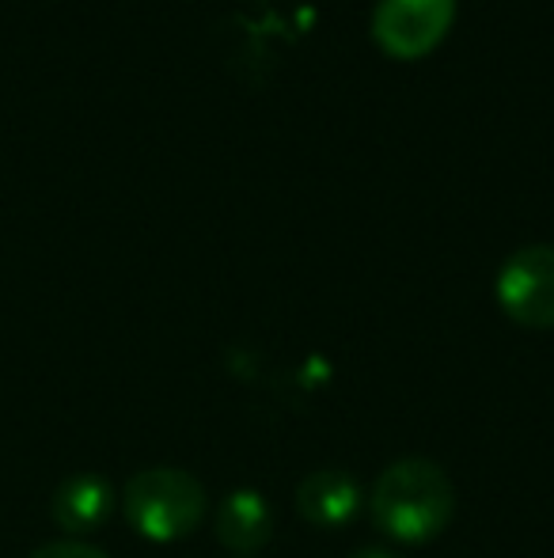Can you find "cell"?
Instances as JSON below:
<instances>
[{
    "label": "cell",
    "mask_w": 554,
    "mask_h": 558,
    "mask_svg": "<svg viewBox=\"0 0 554 558\" xmlns=\"http://www.w3.org/2000/svg\"><path fill=\"white\" fill-rule=\"evenodd\" d=\"M114 506H119V494L103 475H73L53 490L50 517L61 532L76 539L103 529L111 521Z\"/></svg>",
    "instance_id": "cell-6"
},
{
    "label": "cell",
    "mask_w": 554,
    "mask_h": 558,
    "mask_svg": "<svg viewBox=\"0 0 554 558\" xmlns=\"http://www.w3.org/2000/svg\"><path fill=\"white\" fill-rule=\"evenodd\" d=\"M372 521L395 544H426L441 536L456 513V486L441 463L407 456L380 471L372 486Z\"/></svg>",
    "instance_id": "cell-1"
},
{
    "label": "cell",
    "mask_w": 554,
    "mask_h": 558,
    "mask_svg": "<svg viewBox=\"0 0 554 558\" xmlns=\"http://www.w3.org/2000/svg\"><path fill=\"white\" fill-rule=\"evenodd\" d=\"M206 486L183 468H145L122 490V513L137 536L175 544L206 521Z\"/></svg>",
    "instance_id": "cell-2"
},
{
    "label": "cell",
    "mask_w": 554,
    "mask_h": 558,
    "mask_svg": "<svg viewBox=\"0 0 554 558\" xmlns=\"http://www.w3.org/2000/svg\"><path fill=\"white\" fill-rule=\"evenodd\" d=\"M459 0H377L372 38L395 61H418L433 53L452 31Z\"/></svg>",
    "instance_id": "cell-4"
},
{
    "label": "cell",
    "mask_w": 554,
    "mask_h": 558,
    "mask_svg": "<svg viewBox=\"0 0 554 558\" xmlns=\"http://www.w3.org/2000/svg\"><path fill=\"white\" fill-rule=\"evenodd\" d=\"M30 558H111V555L99 551V547H91V544H84V539H58V544L38 547Z\"/></svg>",
    "instance_id": "cell-8"
},
{
    "label": "cell",
    "mask_w": 554,
    "mask_h": 558,
    "mask_svg": "<svg viewBox=\"0 0 554 558\" xmlns=\"http://www.w3.org/2000/svg\"><path fill=\"white\" fill-rule=\"evenodd\" d=\"M274 536V509L267 494L239 486L217 506V539L239 558H255V551L270 544Z\"/></svg>",
    "instance_id": "cell-7"
},
{
    "label": "cell",
    "mask_w": 554,
    "mask_h": 558,
    "mask_svg": "<svg viewBox=\"0 0 554 558\" xmlns=\"http://www.w3.org/2000/svg\"><path fill=\"white\" fill-rule=\"evenodd\" d=\"M354 558H395V555L384 551V547H365V551H357Z\"/></svg>",
    "instance_id": "cell-9"
},
{
    "label": "cell",
    "mask_w": 554,
    "mask_h": 558,
    "mask_svg": "<svg viewBox=\"0 0 554 558\" xmlns=\"http://www.w3.org/2000/svg\"><path fill=\"white\" fill-rule=\"evenodd\" d=\"M361 486L349 471L319 468L296 486V513L316 529H342L361 513Z\"/></svg>",
    "instance_id": "cell-5"
},
{
    "label": "cell",
    "mask_w": 554,
    "mask_h": 558,
    "mask_svg": "<svg viewBox=\"0 0 554 558\" xmlns=\"http://www.w3.org/2000/svg\"><path fill=\"white\" fill-rule=\"evenodd\" d=\"M502 312L520 327L551 331L554 327V243H528L502 263L494 278Z\"/></svg>",
    "instance_id": "cell-3"
}]
</instances>
